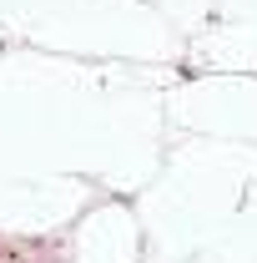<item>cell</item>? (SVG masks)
Returning a JSON list of instances; mask_svg holds the SVG:
<instances>
[{"instance_id": "obj_1", "label": "cell", "mask_w": 257, "mask_h": 263, "mask_svg": "<svg viewBox=\"0 0 257 263\" xmlns=\"http://www.w3.org/2000/svg\"><path fill=\"white\" fill-rule=\"evenodd\" d=\"M172 117L192 137L252 142L257 147V81L242 71H212L172 91Z\"/></svg>"}, {"instance_id": "obj_2", "label": "cell", "mask_w": 257, "mask_h": 263, "mask_svg": "<svg viewBox=\"0 0 257 263\" xmlns=\"http://www.w3.org/2000/svg\"><path fill=\"white\" fill-rule=\"evenodd\" d=\"M91 202V187L71 172H26L0 182V233L10 238H40L81 218Z\"/></svg>"}, {"instance_id": "obj_3", "label": "cell", "mask_w": 257, "mask_h": 263, "mask_svg": "<svg viewBox=\"0 0 257 263\" xmlns=\"http://www.w3.org/2000/svg\"><path fill=\"white\" fill-rule=\"evenodd\" d=\"M71 263H141V223L136 208L126 202H96L76 218L71 243H66Z\"/></svg>"}, {"instance_id": "obj_4", "label": "cell", "mask_w": 257, "mask_h": 263, "mask_svg": "<svg viewBox=\"0 0 257 263\" xmlns=\"http://www.w3.org/2000/svg\"><path fill=\"white\" fill-rule=\"evenodd\" d=\"M207 253H217L222 263H257V187L242 197V208L217 228Z\"/></svg>"}, {"instance_id": "obj_5", "label": "cell", "mask_w": 257, "mask_h": 263, "mask_svg": "<svg viewBox=\"0 0 257 263\" xmlns=\"http://www.w3.org/2000/svg\"><path fill=\"white\" fill-rule=\"evenodd\" d=\"M152 263H222L217 253H157Z\"/></svg>"}]
</instances>
